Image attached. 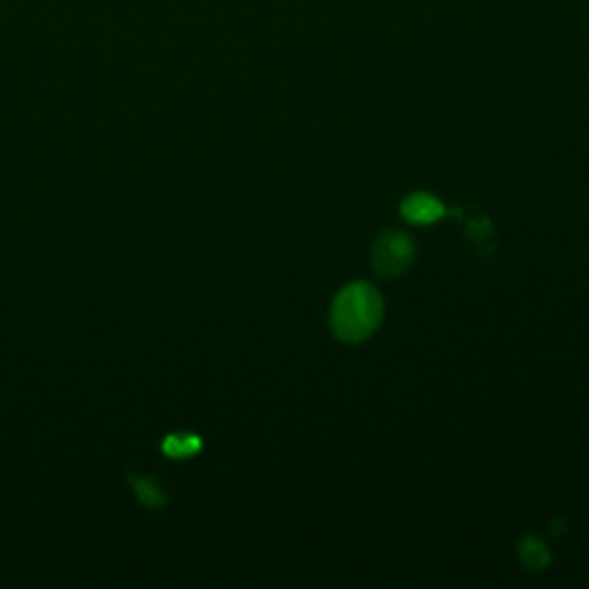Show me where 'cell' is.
Listing matches in <instances>:
<instances>
[{"mask_svg": "<svg viewBox=\"0 0 589 589\" xmlns=\"http://www.w3.org/2000/svg\"><path fill=\"white\" fill-rule=\"evenodd\" d=\"M382 297L371 283H350L334 297L330 323L336 339L359 343L378 330L382 320Z\"/></svg>", "mask_w": 589, "mask_h": 589, "instance_id": "6da1fadb", "label": "cell"}, {"mask_svg": "<svg viewBox=\"0 0 589 589\" xmlns=\"http://www.w3.org/2000/svg\"><path fill=\"white\" fill-rule=\"evenodd\" d=\"M415 260V244L401 231H385L376 237L371 249V265L385 279L399 277Z\"/></svg>", "mask_w": 589, "mask_h": 589, "instance_id": "7a4b0ae2", "label": "cell"}, {"mask_svg": "<svg viewBox=\"0 0 589 589\" xmlns=\"http://www.w3.org/2000/svg\"><path fill=\"white\" fill-rule=\"evenodd\" d=\"M401 214L408 221H412V224L428 226V224H435V221H440L442 217H445L447 210H445V205L438 201V198L431 196V194H424V191H419V194H410L401 203Z\"/></svg>", "mask_w": 589, "mask_h": 589, "instance_id": "3957f363", "label": "cell"}, {"mask_svg": "<svg viewBox=\"0 0 589 589\" xmlns=\"http://www.w3.org/2000/svg\"><path fill=\"white\" fill-rule=\"evenodd\" d=\"M520 562L532 571L546 569V566L550 564L548 546L537 537H525L523 541H520Z\"/></svg>", "mask_w": 589, "mask_h": 589, "instance_id": "277c9868", "label": "cell"}, {"mask_svg": "<svg viewBox=\"0 0 589 589\" xmlns=\"http://www.w3.org/2000/svg\"><path fill=\"white\" fill-rule=\"evenodd\" d=\"M198 449H201V440H198L196 435L180 433V435H171V438H166V442H164V451L173 458L194 456Z\"/></svg>", "mask_w": 589, "mask_h": 589, "instance_id": "5b68a950", "label": "cell"}, {"mask_svg": "<svg viewBox=\"0 0 589 589\" xmlns=\"http://www.w3.org/2000/svg\"><path fill=\"white\" fill-rule=\"evenodd\" d=\"M136 488H139V493H141V497L145 502H150V504H162L164 502V495L159 491H155L150 481H136Z\"/></svg>", "mask_w": 589, "mask_h": 589, "instance_id": "8992f818", "label": "cell"}]
</instances>
